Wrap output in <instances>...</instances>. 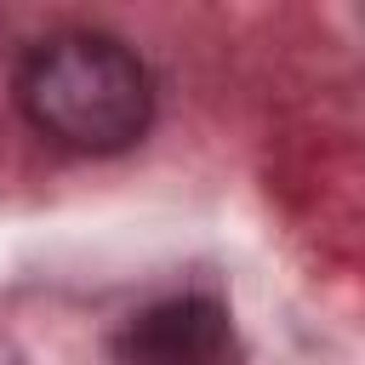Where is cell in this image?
Masks as SVG:
<instances>
[{
    "mask_svg": "<svg viewBox=\"0 0 365 365\" xmlns=\"http://www.w3.org/2000/svg\"><path fill=\"white\" fill-rule=\"evenodd\" d=\"M29 125L80 154L131 148L148 131V68L108 34H57L29 51L17 74Z\"/></svg>",
    "mask_w": 365,
    "mask_h": 365,
    "instance_id": "6da1fadb",
    "label": "cell"
},
{
    "mask_svg": "<svg viewBox=\"0 0 365 365\" xmlns=\"http://www.w3.org/2000/svg\"><path fill=\"white\" fill-rule=\"evenodd\" d=\"M228 314L211 297H165L131 314L114 336L120 365H222Z\"/></svg>",
    "mask_w": 365,
    "mask_h": 365,
    "instance_id": "7a4b0ae2",
    "label": "cell"
}]
</instances>
